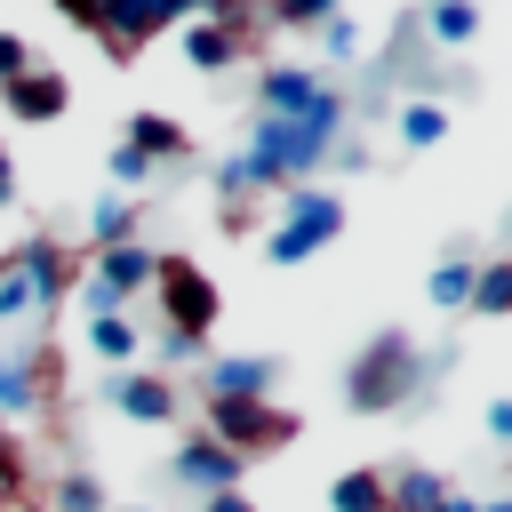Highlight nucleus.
I'll return each instance as SVG.
<instances>
[{"instance_id":"f257e3e1","label":"nucleus","mask_w":512,"mask_h":512,"mask_svg":"<svg viewBox=\"0 0 512 512\" xmlns=\"http://www.w3.org/2000/svg\"><path fill=\"white\" fill-rule=\"evenodd\" d=\"M416 384H424V352H416V336H408V328H376V336L352 352V368H344V408L384 416V408H408Z\"/></svg>"},{"instance_id":"f03ea898","label":"nucleus","mask_w":512,"mask_h":512,"mask_svg":"<svg viewBox=\"0 0 512 512\" xmlns=\"http://www.w3.org/2000/svg\"><path fill=\"white\" fill-rule=\"evenodd\" d=\"M336 232H344V192H328V184H288V192H280V224L264 232V264H304V256H320Z\"/></svg>"},{"instance_id":"7ed1b4c3","label":"nucleus","mask_w":512,"mask_h":512,"mask_svg":"<svg viewBox=\"0 0 512 512\" xmlns=\"http://www.w3.org/2000/svg\"><path fill=\"white\" fill-rule=\"evenodd\" d=\"M256 112L304 120V128H320V136H344V88H328L312 64H264V72H256Z\"/></svg>"},{"instance_id":"20e7f679","label":"nucleus","mask_w":512,"mask_h":512,"mask_svg":"<svg viewBox=\"0 0 512 512\" xmlns=\"http://www.w3.org/2000/svg\"><path fill=\"white\" fill-rule=\"evenodd\" d=\"M216 448H232L240 464H256V456H280L288 440H296V408H280L272 392L264 400H208V424H200Z\"/></svg>"},{"instance_id":"39448f33","label":"nucleus","mask_w":512,"mask_h":512,"mask_svg":"<svg viewBox=\"0 0 512 512\" xmlns=\"http://www.w3.org/2000/svg\"><path fill=\"white\" fill-rule=\"evenodd\" d=\"M152 296H160V320H168V336H192V344H208V328L224 320V288L192 264V256H160V272H152Z\"/></svg>"},{"instance_id":"423d86ee","label":"nucleus","mask_w":512,"mask_h":512,"mask_svg":"<svg viewBox=\"0 0 512 512\" xmlns=\"http://www.w3.org/2000/svg\"><path fill=\"white\" fill-rule=\"evenodd\" d=\"M80 272L112 296V304H136L144 288H152V272H160V248H144V240H120V248H96V256H80Z\"/></svg>"},{"instance_id":"0eeeda50","label":"nucleus","mask_w":512,"mask_h":512,"mask_svg":"<svg viewBox=\"0 0 512 512\" xmlns=\"http://www.w3.org/2000/svg\"><path fill=\"white\" fill-rule=\"evenodd\" d=\"M0 104H8V120L40 128V120H64V104H72V80H64V64H32V72H16V80L0 88Z\"/></svg>"},{"instance_id":"6e6552de","label":"nucleus","mask_w":512,"mask_h":512,"mask_svg":"<svg viewBox=\"0 0 512 512\" xmlns=\"http://www.w3.org/2000/svg\"><path fill=\"white\" fill-rule=\"evenodd\" d=\"M112 408L128 416V424H176V376H160V368H120L112 376Z\"/></svg>"},{"instance_id":"1a4fd4ad","label":"nucleus","mask_w":512,"mask_h":512,"mask_svg":"<svg viewBox=\"0 0 512 512\" xmlns=\"http://www.w3.org/2000/svg\"><path fill=\"white\" fill-rule=\"evenodd\" d=\"M248 32H256V24H216V16H184V24H176V48H184V64H192V72H224V64H240Z\"/></svg>"},{"instance_id":"9d476101","label":"nucleus","mask_w":512,"mask_h":512,"mask_svg":"<svg viewBox=\"0 0 512 512\" xmlns=\"http://www.w3.org/2000/svg\"><path fill=\"white\" fill-rule=\"evenodd\" d=\"M240 472H248V464H240L232 448H216L208 432H192V440L176 448V480H184L192 496H232V488H240Z\"/></svg>"},{"instance_id":"9b49d317","label":"nucleus","mask_w":512,"mask_h":512,"mask_svg":"<svg viewBox=\"0 0 512 512\" xmlns=\"http://www.w3.org/2000/svg\"><path fill=\"white\" fill-rule=\"evenodd\" d=\"M272 360L264 352H232V360H208L200 368V400H264L272 392Z\"/></svg>"},{"instance_id":"f8f14e48","label":"nucleus","mask_w":512,"mask_h":512,"mask_svg":"<svg viewBox=\"0 0 512 512\" xmlns=\"http://www.w3.org/2000/svg\"><path fill=\"white\" fill-rule=\"evenodd\" d=\"M128 152H144L152 168L160 160H184L192 152V136H184V120H168V112H128V136H120Z\"/></svg>"},{"instance_id":"ddd939ff","label":"nucleus","mask_w":512,"mask_h":512,"mask_svg":"<svg viewBox=\"0 0 512 512\" xmlns=\"http://www.w3.org/2000/svg\"><path fill=\"white\" fill-rule=\"evenodd\" d=\"M448 504V480L432 472V464H400V472H384V512H440Z\"/></svg>"},{"instance_id":"4468645a","label":"nucleus","mask_w":512,"mask_h":512,"mask_svg":"<svg viewBox=\"0 0 512 512\" xmlns=\"http://www.w3.org/2000/svg\"><path fill=\"white\" fill-rule=\"evenodd\" d=\"M392 128H400V144H408V152H432V144H448V128H456V120H448V104H440V96H408Z\"/></svg>"},{"instance_id":"2eb2a0df","label":"nucleus","mask_w":512,"mask_h":512,"mask_svg":"<svg viewBox=\"0 0 512 512\" xmlns=\"http://www.w3.org/2000/svg\"><path fill=\"white\" fill-rule=\"evenodd\" d=\"M464 312H472V320H504V312H512V256H480Z\"/></svg>"},{"instance_id":"dca6fc26","label":"nucleus","mask_w":512,"mask_h":512,"mask_svg":"<svg viewBox=\"0 0 512 512\" xmlns=\"http://www.w3.org/2000/svg\"><path fill=\"white\" fill-rule=\"evenodd\" d=\"M88 352H96V360H112V376H120V368H136V352H144V328H136L128 312H112V320H88Z\"/></svg>"},{"instance_id":"f3484780","label":"nucleus","mask_w":512,"mask_h":512,"mask_svg":"<svg viewBox=\"0 0 512 512\" xmlns=\"http://www.w3.org/2000/svg\"><path fill=\"white\" fill-rule=\"evenodd\" d=\"M120 240H136V200H128V192H104V200L88 208V256H96V248H120Z\"/></svg>"},{"instance_id":"a211bd4d","label":"nucleus","mask_w":512,"mask_h":512,"mask_svg":"<svg viewBox=\"0 0 512 512\" xmlns=\"http://www.w3.org/2000/svg\"><path fill=\"white\" fill-rule=\"evenodd\" d=\"M472 272H480V256H440V264L424 272V296H432V312H464V296H472Z\"/></svg>"},{"instance_id":"6ab92c4d","label":"nucleus","mask_w":512,"mask_h":512,"mask_svg":"<svg viewBox=\"0 0 512 512\" xmlns=\"http://www.w3.org/2000/svg\"><path fill=\"white\" fill-rule=\"evenodd\" d=\"M328 512H384V472L376 464H352L328 480Z\"/></svg>"},{"instance_id":"aec40b11","label":"nucleus","mask_w":512,"mask_h":512,"mask_svg":"<svg viewBox=\"0 0 512 512\" xmlns=\"http://www.w3.org/2000/svg\"><path fill=\"white\" fill-rule=\"evenodd\" d=\"M416 24L432 32V48H464V40L480 32V8H472V0H432Z\"/></svg>"},{"instance_id":"412c9836","label":"nucleus","mask_w":512,"mask_h":512,"mask_svg":"<svg viewBox=\"0 0 512 512\" xmlns=\"http://www.w3.org/2000/svg\"><path fill=\"white\" fill-rule=\"evenodd\" d=\"M56 512H104V480L96 472H64L56 480Z\"/></svg>"},{"instance_id":"4be33fe9","label":"nucleus","mask_w":512,"mask_h":512,"mask_svg":"<svg viewBox=\"0 0 512 512\" xmlns=\"http://www.w3.org/2000/svg\"><path fill=\"white\" fill-rule=\"evenodd\" d=\"M328 16H336V0H280L264 24H296V32H320Z\"/></svg>"},{"instance_id":"5701e85b","label":"nucleus","mask_w":512,"mask_h":512,"mask_svg":"<svg viewBox=\"0 0 512 512\" xmlns=\"http://www.w3.org/2000/svg\"><path fill=\"white\" fill-rule=\"evenodd\" d=\"M320 48H328V56H360V24H352V16L336 8V16L320 24Z\"/></svg>"},{"instance_id":"b1692460","label":"nucleus","mask_w":512,"mask_h":512,"mask_svg":"<svg viewBox=\"0 0 512 512\" xmlns=\"http://www.w3.org/2000/svg\"><path fill=\"white\" fill-rule=\"evenodd\" d=\"M32 64H40V56H32V40H24V32H0V88H8L16 72H32Z\"/></svg>"},{"instance_id":"393cba45","label":"nucleus","mask_w":512,"mask_h":512,"mask_svg":"<svg viewBox=\"0 0 512 512\" xmlns=\"http://www.w3.org/2000/svg\"><path fill=\"white\" fill-rule=\"evenodd\" d=\"M160 360H168V368H176V360H200V344H192V336H168V328H160Z\"/></svg>"},{"instance_id":"a878e982","label":"nucleus","mask_w":512,"mask_h":512,"mask_svg":"<svg viewBox=\"0 0 512 512\" xmlns=\"http://www.w3.org/2000/svg\"><path fill=\"white\" fill-rule=\"evenodd\" d=\"M488 440H504V448H512V400H488Z\"/></svg>"},{"instance_id":"bb28decb","label":"nucleus","mask_w":512,"mask_h":512,"mask_svg":"<svg viewBox=\"0 0 512 512\" xmlns=\"http://www.w3.org/2000/svg\"><path fill=\"white\" fill-rule=\"evenodd\" d=\"M200 512H256V504H248V496L232 488V496H200Z\"/></svg>"},{"instance_id":"cd10ccee","label":"nucleus","mask_w":512,"mask_h":512,"mask_svg":"<svg viewBox=\"0 0 512 512\" xmlns=\"http://www.w3.org/2000/svg\"><path fill=\"white\" fill-rule=\"evenodd\" d=\"M16 200V160H8V144H0V208Z\"/></svg>"},{"instance_id":"c85d7f7f","label":"nucleus","mask_w":512,"mask_h":512,"mask_svg":"<svg viewBox=\"0 0 512 512\" xmlns=\"http://www.w3.org/2000/svg\"><path fill=\"white\" fill-rule=\"evenodd\" d=\"M440 512H480V504H472V496H456V488H448V504H440Z\"/></svg>"},{"instance_id":"c756f323","label":"nucleus","mask_w":512,"mask_h":512,"mask_svg":"<svg viewBox=\"0 0 512 512\" xmlns=\"http://www.w3.org/2000/svg\"><path fill=\"white\" fill-rule=\"evenodd\" d=\"M0 512H16V488H8V480H0Z\"/></svg>"},{"instance_id":"7c9ffc66","label":"nucleus","mask_w":512,"mask_h":512,"mask_svg":"<svg viewBox=\"0 0 512 512\" xmlns=\"http://www.w3.org/2000/svg\"><path fill=\"white\" fill-rule=\"evenodd\" d=\"M480 512H512V496H496V504H480Z\"/></svg>"},{"instance_id":"2f4dec72","label":"nucleus","mask_w":512,"mask_h":512,"mask_svg":"<svg viewBox=\"0 0 512 512\" xmlns=\"http://www.w3.org/2000/svg\"><path fill=\"white\" fill-rule=\"evenodd\" d=\"M504 496H512V488H504Z\"/></svg>"}]
</instances>
